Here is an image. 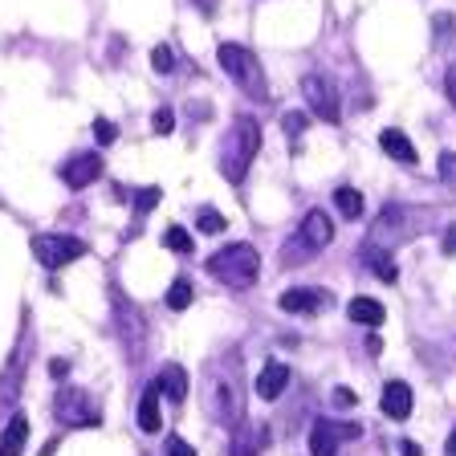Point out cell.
Wrapping results in <instances>:
<instances>
[{"instance_id":"obj_1","label":"cell","mask_w":456,"mask_h":456,"mask_svg":"<svg viewBox=\"0 0 456 456\" xmlns=\"http://www.w3.org/2000/svg\"><path fill=\"white\" fill-rule=\"evenodd\" d=\"M256 151H261V126H256V118L240 114L224 139V151H220V175H224L228 183H245Z\"/></svg>"},{"instance_id":"obj_2","label":"cell","mask_w":456,"mask_h":456,"mask_svg":"<svg viewBox=\"0 0 456 456\" xmlns=\"http://www.w3.org/2000/svg\"><path fill=\"white\" fill-rule=\"evenodd\" d=\"M208 273L220 285H228V289H248L256 281V273H261V256H256L253 245L237 240V245H228L208 256Z\"/></svg>"},{"instance_id":"obj_3","label":"cell","mask_w":456,"mask_h":456,"mask_svg":"<svg viewBox=\"0 0 456 456\" xmlns=\"http://www.w3.org/2000/svg\"><path fill=\"white\" fill-rule=\"evenodd\" d=\"M216 61H220V69H224V74L232 77V82H237L248 98H269V86H265V74H261V61H256L245 45L224 41V45L216 49Z\"/></svg>"},{"instance_id":"obj_4","label":"cell","mask_w":456,"mask_h":456,"mask_svg":"<svg viewBox=\"0 0 456 456\" xmlns=\"http://www.w3.org/2000/svg\"><path fill=\"white\" fill-rule=\"evenodd\" d=\"M330 240H334V220L326 216L322 208H310L302 220V228H297V240H289L281 253L285 265H302V261H310L314 253H322Z\"/></svg>"},{"instance_id":"obj_5","label":"cell","mask_w":456,"mask_h":456,"mask_svg":"<svg viewBox=\"0 0 456 456\" xmlns=\"http://www.w3.org/2000/svg\"><path fill=\"white\" fill-rule=\"evenodd\" d=\"M28 248L37 256V265L49 269V273H57V269L74 265L77 256H86V240L66 237V232H37V237L28 240Z\"/></svg>"},{"instance_id":"obj_6","label":"cell","mask_w":456,"mask_h":456,"mask_svg":"<svg viewBox=\"0 0 456 456\" xmlns=\"http://www.w3.org/2000/svg\"><path fill=\"white\" fill-rule=\"evenodd\" d=\"M53 416L61 419L66 428H98L102 424V411L90 403V395H86L82 387H57Z\"/></svg>"},{"instance_id":"obj_7","label":"cell","mask_w":456,"mask_h":456,"mask_svg":"<svg viewBox=\"0 0 456 456\" xmlns=\"http://www.w3.org/2000/svg\"><path fill=\"white\" fill-rule=\"evenodd\" d=\"M302 98H305V106H310L314 118H322V123H330V126L342 118L338 86H334L326 74H305L302 77Z\"/></svg>"},{"instance_id":"obj_8","label":"cell","mask_w":456,"mask_h":456,"mask_svg":"<svg viewBox=\"0 0 456 456\" xmlns=\"http://www.w3.org/2000/svg\"><path fill=\"white\" fill-rule=\"evenodd\" d=\"M208 411H212V419H216V424H224V428H237L240 424V411H245V408H240V391H237V367H232L228 383L212 375Z\"/></svg>"},{"instance_id":"obj_9","label":"cell","mask_w":456,"mask_h":456,"mask_svg":"<svg viewBox=\"0 0 456 456\" xmlns=\"http://www.w3.org/2000/svg\"><path fill=\"white\" fill-rule=\"evenodd\" d=\"M362 424H338V419H318L310 428V456H334L342 440H359Z\"/></svg>"},{"instance_id":"obj_10","label":"cell","mask_w":456,"mask_h":456,"mask_svg":"<svg viewBox=\"0 0 456 456\" xmlns=\"http://www.w3.org/2000/svg\"><path fill=\"white\" fill-rule=\"evenodd\" d=\"M277 305H281L285 314H322L334 305V297L326 294V289H318V285H297V289H285V294L277 297Z\"/></svg>"},{"instance_id":"obj_11","label":"cell","mask_w":456,"mask_h":456,"mask_svg":"<svg viewBox=\"0 0 456 456\" xmlns=\"http://www.w3.org/2000/svg\"><path fill=\"white\" fill-rule=\"evenodd\" d=\"M403 220H408V212L399 204H387L379 212V220H375V228H370V245H399V240H408L416 228H403Z\"/></svg>"},{"instance_id":"obj_12","label":"cell","mask_w":456,"mask_h":456,"mask_svg":"<svg viewBox=\"0 0 456 456\" xmlns=\"http://www.w3.org/2000/svg\"><path fill=\"white\" fill-rule=\"evenodd\" d=\"M98 175H102V155L98 151H82V155L61 163V180H66V188H74V191L90 188Z\"/></svg>"},{"instance_id":"obj_13","label":"cell","mask_w":456,"mask_h":456,"mask_svg":"<svg viewBox=\"0 0 456 456\" xmlns=\"http://www.w3.org/2000/svg\"><path fill=\"white\" fill-rule=\"evenodd\" d=\"M379 408H383V416L387 419H408L411 416V387L403 379H391L387 387H383Z\"/></svg>"},{"instance_id":"obj_14","label":"cell","mask_w":456,"mask_h":456,"mask_svg":"<svg viewBox=\"0 0 456 456\" xmlns=\"http://www.w3.org/2000/svg\"><path fill=\"white\" fill-rule=\"evenodd\" d=\"M265 444H269V428L265 424H237V432H232V448H228V452L232 456H256Z\"/></svg>"},{"instance_id":"obj_15","label":"cell","mask_w":456,"mask_h":456,"mask_svg":"<svg viewBox=\"0 0 456 456\" xmlns=\"http://www.w3.org/2000/svg\"><path fill=\"white\" fill-rule=\"evenodd\" d=\"M379 147H383V151H387L395 163H403V167H416V163H419V155H416V147H411V139L399 131V126H387V131L379 134Z\"/></svg>"},{"instance_id":"obj_16","label":"cell","mask_w":456,"mask_h":456,"mask_svg":"<svg viewBox=\"0 0 456 456\" xmlns=\"http://www.w3.org/2000/svg\"><path fill=\"white\" fill-rule=\"evenodd\" d=\"M155 383H159V391L171 399V403H183V399H188V387H191V383H188V370H183L180 362H167V367L155 375Z\"/></svg>"},{"instance_id":"obj_17","label":"cell","mask_w":456,"mask_h":456,"mask_svg":"<svg viewBox=\"0 0 456 456\" xmlns=\"http://www.w3.org/2000/svg\"><path fill=\"white\" fill-rule=\"evenodd\" d=\"M285 387H289V367H285V362H265V367H261V375H256V395H261V399H277Z\"/></svg>"},{"instance_id":"obj_18","label":"cell","mask_w":456,"mask_h":456,"mask_svg":"<svg viewBox=\"0 0 456 456\" xmlns=\"http://www.w3.org/2000/svg\"><path fill=\"white\" fill-rule=\"evenodd\" d=\"M25 440H28V416L25 411H12L9 428L0 432V456H20Z\"/></svg>"},{"instance_id":"obj_19","label":"cell","mask_w":456,"mask_h":456,"mask_svg":"<svg viewBox=\"0 0 456 456\" xmlns=\"http://www.w3.org/2000/svg\"><path fill=\"white\" fill-rule=\"evenodd\" d=\"M362 261L370 265V273L379 277V281H399V269H395V261H391V253L383 245H370L367 240V248H362Z\"/></svg>"},{"instance_id":"obj_20","label":"cell","mask_w":456,"mask_h":456,"mask_svg":"<svg viewBox=\"0 0 456 456\" xmlns=\"http://www.w3.org/2000/svg\"><path fill=\"white\" fill-rule=\"evenodd\" d=\"M139 428L142 432H159L163 419H159V383H147V391H142L139 399Z\"/></svg>"},{"instance_id":"obj_21","label":"cell","mask_w":456,"mask_h":456,"mask_svg":"<svg viewBox=\"0 0 456 456\" xmlns=\"http://www.w3.org/2000/svg\"><path fill=\"white\" fill-rule=\"evenodd\" d=\"M346 314H351V322L370 326V330H375V326H379L383 318H387V310H383V305L375 302V297H354V302L346 305Z\"/></svg>"},{"instance_id":"obj_22","label":"cell","mask_w":456,"mask_h":456,"mask_svg":"<svg viewBox=\"0 0 456 456\" xmlns=\"http://www.w3.org/2000/svg\"><path fill=\"white\" fill-rule=\"evenodd\" d=\"M334 208H338L346 220H359V216H362V191H359V188H346V183H342V188L334 191Z\"/></svg>"},{"instance_id":"obj_23","label":"cell","mask_w":456,"mask_h":456,"mask_svg":"<svg viewBox=\"0 0 456 456\" xmlns=\"http://www.w3.org/2000/svg\"><path fill=\"white\" fill-rule=\"evenodd\" d=\"M191 297H196L191 281H188V277H175V281H171V289H167V305H171V310H188Z\"/></svg>"},{"instance_id":"obj_24","label":"cell","mask_w":456,"mask_h":456,"mask_svg":"<svg viewBox=\"0 0 456 456\" xmlns=\"http://www.w3.org/2000/svg\"><path fill=\"white\" fill-rule=\"evenodd\" d=\"M163 245H167L171 253H191V245H196V240H191V232L183 224H171L167 232H163Z\"/></svg>"},{"instance_id":"obj_25","label":"cell","mask_w":456,"mask_h":456,"mask_svg":"<svg viewBox=\"0 0 456 456\" xmlns=\"http://www.w3.org/2000/svg\"><path fill=\"white\" fill-rule=\"evenodd\" d=\"M224 224H228V220L220 216L216 208H200V212H196V228H200V232H208V237L224 232Z\"/></svg>"},{"instance_id":"obj_26","label":"cell","mask_w":456,"mask_h":456,"mask_svg":"<svg viewBox=\"0 0 456 456\" xmlns=\"http://www.w3.org/2000/svg\"><path fill=\"white\" fill-rule=\"evenodd\" d=\"M159 200H163L159 188H139V191H134V212H139V216H147V212H151Z\"/></svg>"},{"instance_id":"obj_27","label":"cell","mask_w":456,"mask_h":456,"mask_svg":"<svg viewBox=\"0 0 456 456\" xmlns=\"http://www.w3.org/2000/svg\"><path fill=\"white\" fill-rule=\"evenodd\" d=\"M151 131L155 134H171V131H175V110H171V106H159V110L151 114Z\"/></svg>"},{"instance_id":"obj_28","label":"cell","mask_w":456,"mask_h":456,"mask_svg":"<svg viewBox=\"0 0 456 456\" xmlns=\"http://www.w3.org/2000/svg\"><path fill=\"white\" fill-rule=\"evenodd\" d=\"M151 66H155V74H171V69H175V53H171L167 45H155L151 49Z\"/></svg>"},{"instance_id":"obj_29","label":"cell","mask_w":456,"mask_h":456,"mask_svg":"<svg viewBox=\"0 0 456 456\" xmlns=\"http://www.w3.org/2000/svg\"><path fill=\"white\" fill-rule=\"evenodd\" d=\"M305 123H310V118H305L302 110H289V114H281V126H285V134H289V139H297V134H305Z\"/></svg>"},{"instance_id":"obj_30","label":"cell","mask_w":456,"mask_h":456,"mask_svg":"<svg viewBox=\"0 0 456 456\" xmlns=\"http://www.w3.org/2000/svg\"><path fill=\"white\" fill-rule=\"evenodd\" d=\"M94 139H98V147H110V142L118 139V126H114L110 118H94Z\"/></svg>"},{"instance_id":"obj_31","label":"cell","mask_w":456,"mask_h":456,"mask_svg":"<svg viewBox=\"0 0 456 456\" xmlns=\"http://www.w3.org/2000/svg\"><path fill=\"white\" fill-rule=\"evenodd\" d=\"M440 180H444L448 188H456V151L440 155Z\"/></svg>"},{"instance_id":"obj_32","label":"cell","mask_w":456,"mask_h":456,"mask_svg":"<svg viewBox=\"0 0 456 456\" xmlns=\"http://www.w3.org/2000/svg\"><path fill=\"white\" fill-rule=\"evenodd\" d=\"M167 456H196V448L183 436H167Z\"/></svg>"},{"instance_id":"obj_33","label":"cell","mask_w":456,"mask_h":456,"mask_svg":"<svg viewBox=\"0 0 456 456\" xmlns=\"http://www.w3.org/2000/svg\"><path fill=\"white\" fill-rule=\"evenodd\" d=\"M444 94H448V102L456 106V61L448 66V74H444Z\"/></svg>"},{"instance_id":"obj_34","label":"cell","mask_w":456,"mask_h":456,"mask_svg":"<svg viewBox=\"0 0 456 456\" xmlns=\"http://www.w3.org/2000/svg\"><path fill=\"white\" fill-rule=\"evenodd\" d=\"M334 403H338V408H351V403H354V391L338 387V391H334Z\"/></svg>"},{"instance_id":"obj_35","label":"cell","mask_w":456,"mask_h":456,"mask_svg":"<svg viewBox=\"0 0 456 456\" xmlns=\"http://www.w3.org/2000/svg\"><path fill=\"white\" fill-rule=\"evenodd\" d=\"M49 375H53V379H61V375H69V362H66V359H53V362H49Z\"/></svg>"},{"instance_id":"obj_36","label":"cell","mask_w":456,"mask_h":456,"mask_svg":"<svg viewBox=\"0 0 456 456\" xmlns=\"http://www.w3.org/2000/svg\"><path fill=\"white\" fill-rule=\"evenodd\" d=\"M448 28H452V17H436V41H444Z\"/></svg>"},{"instance_id":"obj_37","label":"cell","mask_w":456,"mask_h":456,"mask_svg":"<svg viewBox=\"0 0 456 456\" xmlns=\"http://www.w3.org/2000/svg\"><path fill=\"white\" fill-rule=\"evenodd\" d=\"M444 253H448V256L456 253V228H448V232H444Z\"/></svg>"},{"instance_id":"obj_38","label":"cell","mask_w":456,"mask_h":456,"mask_svg":"<svg viewBox=\"0 0 456 456\" xmlns=\"http://www.w3.org/2000/svg\"><path fill=\"white\" fill-rule=\"evenodd\" d=\"M399 452H403V456H419V444H416V440H403V444H399Z\"/></svg>"},{"instance_id":"obj_39","label":"cell","mask_w":456,"mask_h":456,"mask_svg":"<svg viewBox=\"0 0 456 456\" xmlns=\"http://www.w3.org/2000/svg\"><path fill=\"white\" fill-rule=\"evenodd\" d=\"M200 9H204V17H212V12H216V0H196Z\"/></svg>"},{"instance_id":"obj_40","label":"cell","mask_w":456,"mask_h":456,"mask_svg":"<svg viewBox=\"0 0 456 456\" xmlns=\"http://www.w3.org/2000/svg\"><path fill=\"white\" fill-rule=\"evenodd\" d=\"M444 456H456V432L448 436V444H444Z\"/></svg>"}]
</instances>
